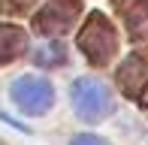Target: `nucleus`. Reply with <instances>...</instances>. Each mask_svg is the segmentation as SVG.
I'll return each mask as SVG.
<instances>
[{
	"mask_svg": "<svg viewBox=\"0 0 148 145\" xmlns=\"http://www.w3.org/2000/svg\"><path fill=\"white\" fill-rule=\"evenodd\" d=\"M9 97L24 115H45L55 103V88L42 76H18L9 85Z\"/></svg>",
	"mask_w": 148,
	"mask_h": 145,
	"instance_id": "nucleus-2",
	"label": "nucleus"
},
{
	"mask_svg": "<svg viewBox=\"0 0 148 145\" xmlns=\"http://www.w3.org/2000/svg\"><path fill=\"white\" fill-rule=\"evenodd\" d=\"M49 55H36V61L39 64H64V45H58V42H51V45H42Z\"/></svg>",
	"mask_w": 148,
	"mask_h": 145,
	"instance_id": "nucleus-5",
	"label": "nucleus"
},
{
	"mask_svg": "<svg viewBox=\"0 0 148 145\" xmlns=\"http://www.w3.org/2000/svg\"><path fill=\"white\" fill-rule=\"evenodd\" d=\"M27 49V36L12 24H0V64H9Z\"/></svg>",
	"mask_w": 148,
	"mask_h": 145,
	"instance_id": "nucleus-4",
	"label": "nucleus"
},
{
	"mask_svg": "<svg viewBox=\"0 0 148 145\" xmlns=\"http://www.w3.org/2000/svg\"><path fill=\"white\" fill-rule=\"evenodd\" d=\"M70 145H109V142L100 139V136H94V133H79V136H73Z\"/></svg>",
	"mask_w": 148,
	"mask_h": 145,
	"instance_id": "nucleus-6",
	"label": "nucleus"
},
{
	"mask_svg": "<svg viewBox=\"0 0 148 145\" xmlns=\"http://www.w3.org/2000/svg\"><path fill=\"white\" fill-rule=\"evenodd\" d=\"M70 97H73V109L82 121H103L115 112V97H112L109 85L94 76L76 79L70 88Z\"/></svg>",
	"mask_w": 148,
	"mask_h": 145,
	"instance_id": "nucleus-1",
	"label": "nucleus"
},
{
	"mask_svg": "<svg viewBox=\"0 0 148 145\" xmlns=\"http://www.w3.org/2000/svg\"><path fill=\"white\" fill-rule=\"evenodd\" d=\"M79 45H82V51L91 61H106L112 55V49H115V34H112L109 21L103 15H91L88 27L79 36Z\"/></svg>",
	"mask_w": 148,
	"mask_h": 145,
	"instance_id": "nucleus-3",
	"label": "nucleus"
}]
</instances>
